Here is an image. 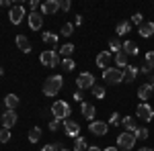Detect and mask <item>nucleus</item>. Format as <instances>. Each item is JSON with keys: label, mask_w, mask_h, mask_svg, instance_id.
I'll return each instance as SVG.
<instances>
[{"label": "nucleus", "mask_w": 154, "mask_h": 151, "mask_svg": "<svg viewBox=\"0 0 154 151\" xmlns=\"http://www.w3.org/2000/svg\"><path fill=\"white\" fill-rule=\"evenodd\" d=\"M130 31H131V23H128V21H121V23L117 25V29H115L117 35H128Z\"/></svg>", "instance_id": "obj_26"}, {"label": "nucleus", "mask_w": 154, "mask_h": 151, "mask_svg": "<svg viewBox=\"0 0 154 151\" xmlns=\"http://www.w3.org/2000/svg\"><path fill=\"white\" fill-rule=\"evenodd\" d=\"M60 123H62V121H60V118H51V121H49V129H51V131H58Z\"/></svg>", "instance_id": "obj_39"}, {"label": "nucleus", "mask_w": 154, "mask_h": 151, "mask_svg": "<svg viewBox=\"0 0 154 151\" xmlns=\"http://www.w3.org/2000/svg\"><path fill=\"white\" fill-rule=\"evenodd\" d=\"M128 59H130V55L125 53V51H119V53H115V63L117 65H121V70H125L130 63H128Z\"/></svg>", "instance_id": "obj_22"}, {"label": "nucleus", "mask_w": 154, "mask_h": 151, "mask_svg": "<svg viewBox=\"0 0 154 151\" xmlns=\"http://www.w3.org/2000/svg\"><path fill=\"white\" fill-rule=\"evenodd\" d=\"M131 23H134V25H142V14H140V12H136V14L131 16Z\"/></svg>", "instance_id": "obj_41"}, {"label": "nucleus", "mask_w": 154, "mask_h": 151, "mask_svg": "<svg viewBox=\"0 0 154 151\" xmlns=\"http://www.w3.org/2000/svg\"><path fill=\"white\" fill-rule=\"evenodd\" d=\"M14 41H17V47H19L23 53H31V41H29L25 35H17Z\"/></svg>", "instance_id": "obj_16"}, {"label": "nucleus", "mask_w": 154, "mask_h": 151, "mask_svg": "<svg viewBox=\"0 0 154 151\" xmlns=\"http://www.w3.org/2000/svg\"><path fill=\"white\" fill-rule=\"evenodd\" d=\"M152 92H154V90L150 88V84H142V86L138 88V98H140L142 102H146V100L152 96Z\"/></svg>", "instance_id": "obj_19"}, {"label": "nucleus", "mask_w": 154, "mask_h": 151, "mask_svg": "<svg viewBox=\"0 0 154 151\" xmlns=\"http://www.w3.org/2000/svg\"><path fill=\"white\" fill-rule=\"evenodd\" d=\"M134 145H136V135H134V133H130V131L119 133V137H117V147H121L123 151H130V149H134Z\"/></svg>", "instance_id": "obj_5"}, {"label": "nucleus", "mask_w": 154, "mask_h": 151, "mask_svg": "<svg viewBox=\"0 0 154 151\" xmlns=\"http://www.w3.org/2000/svg\"><path fill=\"white\" fill-rule=\"evenodd\" d=\"M84 149H88L86 147V139L84 137H78L76 143H74V147H72V151H84Z\"/></svg>", "instance_id": "obj_30"}, {"label": "nucleus", "mask_w": 154, "mask_h": 151, "mask_svg": "<svg viewBox=\"0 0 154 151\" xmlns=\"http://www.w3.org/2000/svg\"><path fill=\"white\" fill-rule=\"evenodd\" d=\"M103 82H107V84H121L123 82V70L121 68H105L103 70Z\"/></svg>", "instance_id": "obj_4"}, {"label": "nucleus", "mask_w": 154, "mask_h": 151, "mask_svg": "<svg viewBox=\"0 0 154 151\" xmlns=\"http://www.w3.org/2000/svg\"><path fill=\"white\" fill-rule=\"evenodd\" d=\"M138 74H140V70H138L136 65H128V68L123 70V82H125V84H131V82L138 78Z\"/></svg>", "instance_id": "obj_14"}, {"label": "nucleus", "mask_w": 154, "mask_h": 151, "mask_svg": "<svg viewBox=\"0 0 154 151\" xmlns=\"http://www.w3.org/2000/svg\"><path fill=\"white\" fill-rule=\"evenodd\" d=\"M136 115H138V118H140V121H144V123H150V121L154 118V108L148 104V102H142V104H138Z\"/></svg>", "instance_id": "obj_7"}, {"label": "nucleus", "mask_w": 154, "mask_h": 151, "mask_svg": "<svg viewBox=\"0 0 154 151\" xmlns=\"http://www.w3.org/2000/svg\"><path fill=\"white\" fill-rule=\"evenodd\" d=\"M121 51H125L131 57V55H138V53H140V47H138V43H134V41H125L123 47H121Z\"/></svg>", "instance_id": "obj_21"}, {"label": "nucleus", "mask_w": 154, "mask_h": 151, "mask_svg": "<svg viewBox=\"0 0 154 151\" xmlns=\"http://www.w3.org/2000/svg\"><path fill=\"white\" fill-rule=\"evenodd\" d=\"M134 135H136V139H140V141H146V139H148V135H150V133H148V129H146V127H142V129H138V131H136Z\"/></svg>", "instance_id": "obj_32"}, {"label": "nucleus", "mask_w": 154, "mask_h": 151, "mask_svg": "<svg viewBox=\"0 0 154 151\" xmlns=\"http://www.w3.org/2000/svg\"><path fill=\"white\" fill-rule=\"evenodd\" d=\"M39 61H41V65H45V68H56L60 65V53L56 49H48V51H43L41 55H39Z\"/></svg>", "instance_id": "obj_2"}, {"label": "nucleus", "mask_w": 154, "mask_h": 151, "mask_svg": "<svg viewBox=\"0 0 154 151\" xmlns=\"http://www.w3.org/2000/svg\"><path fill=\"white\" fill-rule=\"evenodd\" d=\"M138 33H140V37H144V39L152 37L154 35V23H142L140 29H138Z\"/></svg>", "instance_id": "obj_20"}, {"label": "nucleus", "mask_w": 154, "mask_h": 151, "mask_svg": "<svg viewBox=\"0 0 154 151\" xmlns=\"http://www.w3.org/2000/svg\"><path fill=\"white\" fill-rule=\"evenodd\" d=\"M80 112H82V116L86 121L93 123V118H95V115H97V108L93 104H88V102H82V104H80Z\"/></svg>", "instance_id": "obj_15"}, {"label": "nucleus", "mask_w": 154, "mask_h": 151, "mask_svg": "<svg viewBox=\"0 0 154 151\" xmlns=\"http://www.w3.org/2000/svg\"><path fill=\"white\" fill-rule=\"evenodd\" d=\"M148 84H150V88L154 90V76H150V78H148Z\"/></svg>", "instance_id": "obj_46"}, {"label": "nucleus", "mask_w": 154, "mask_h": 151, "mask_svg": "<svg viewBox=\"0 0 154 151\" xmlns=\"http://www.w3.org/2000/svg\"><path fill=\"white\" fill-rule=\"evenodd\" d=\"M0 6H11V8H12L11 0H0Z\"/></svg>", "instance_id": "obj_44"}, {"label": "nucleus", "mask_w": 154, "mask_h": 151, "mask_svg": "<svg viewBox=\"0 0 154 151\" xmlns=\"http://www.w3.org/2000/svg\"><path fill=\"white\" fill-rule=\"evenodd\" d=\"M64 133H66L68 137H74V139H78V137H80V125H78L76 121H70V118H66V121H64Z\"/></svg>", "instance_id": "obj_11"}, {"label": "nucleus", "mask_w": 154, "mask_h": 151, "mask_svg": "<svg viewBox=\"0 0 154 151\" xmlns=\"http://www.w3.org/2000/svg\"><path fill=\"white\" fill-rule=\"evenodd\" d=\"M72 98H74V100H76V102H80V104H82V102H84V100H82V98H84V92H82V90H76V92H74V96H72Z\"/></svg>", "instance_id": "obj_38"}, {"label": "nucleus", "mask_w": 154, "mask_h": 151, "mask_svg": "<svg viewBox=\"0 0 154 151\" xmlns=\"http://www.w3.org/2000/svg\"><path fill=\"white\" fill-rule=\"evenodd\" d=\"M88 151H101L99 145H88Z\"/></svg>", "instance_id": "obj_45"}, {"label": "nucleus", "mask_w": 154, "mask_h": 151, "mask_svg": "<svg viewBox=\"0 0 154 151\" xmlns=\"http://www.w3.org/2000/svg\"><path fill=\"white\" fill-rule=\"evenodd\" d=\"M51 115H54V118L66 121L68 115H70V104H68L66 100H56V102L51 104Z\"/></svg>", "instance_id": "obj_3"}, {"label": "nucleus", "mask_w": 154, "mask_h": 151, "mask_svg": "<svg viewBox=\"0 0 154 151\" xmlns=\"http://www.w3.org/2000/svg\"><path fill=\"white\" fill-rule=\"evenodd\" d=\"M146 65H148L150 70H154V51H148V53H146Z\"/></svg>", "instance_id": "obj_37"}, {"label": "nucleus", "mask_w": 154, "mask_h": 151, "mask_svg": "<svg viewBox=\"0 0 154 151\" xmlns=\"http://www.w3.org/2000/svg\"><path fill=\"white\" fill-rule=\"evenodd\" d=\"M11 141V131L8 129H0V143H8Z\"/></svg>", "instance_id": "obj_35"}, {"label": "nucleus", "mask_w": 154, "mask_h": 151, "mask_svg": "<svg viewBox=\"0 0 154 151\" xmlns=\"http://www.w3.org/2000/svg\"><path fill=\"white\" fill-rule=\"evenodd\" d=\"M91 92H93V96H95V98H101V100H103V98H105V86L95 84V86L91 88Z\"/></svg>", "instance_id": "obj_28"}, {"label": "nucleus", "mask_w": 154, "mask_h": 151, "mask_svg": "<svg viewBox=\"0 0 154 151\" xmlns=\"http://www.w3.org/2000/svg\"><path fill=\"white\" fill-rule=\"evenodd\" d=\"M62 86H64V78L62 76H49L48 80L43 82V94L45 96H56V94L62 90Z\"/></svg>", "instance_id": "obj_1"}, {"label": "nucleus", "mask_w": 154, "mask_h": 151, "mask_svg": "<svg viewBox=\"0 0 154 151\" xmlns=\"http://www.w3.org/2000/svg\"><path fill=\"white\" fill-rule=\"evenodd\" d=\"M140 74H144V76H148V78H150V76H152V70H150V68H148V65L144 63V68L140 70Z\"/></svg>", "instance_id": "obj_42"}, {"label": "nucleus", "mask_w": 154, "mask_h": 151, "mask_svg": "<svg viewBox=\"0 0 154 151\" xmlns=\"http://www.w3.org/2000/svg\"><path fill=\"white\" fill-rule=\"evenodd\" d=\"M111 51H101L99 55H97V65L101 68V70H105V65H109L111 63Z\"/></svg>", "instance_id": "obj_17"}, {"label": "nucleus", "mask_w": 154, "mask_h": 151, "mask_svg": "<svg viewBox=\"0 0 154 151\" xmlns=\"http://www.w3.org/2000/svg\"><path fill=\"white\" fill-rule=\"evenodd\" d=\"M62 147H64L62 143H49V145H45V147H41L39 151H60Z\"/></svg>", "instance_id": "obj_34"}, {"label": "nucleus", "mask_w": 154, "mask_h": 151, "mask_svg": "<svg viewBox=\"0 0 154 151\" xmlns=\"http://www.w3.org/2000/svg\"><path fill=\"white\" fill-rule=\"evenodd\" d=\"M72 33H74V25L72 23H66L62 27V35L64 37H72Z\"/></svg>", "instance_id": "obj_33"}, {"label": "nucleus", "mask_w": 154, "mask_h": 151, "mask_svg": "<svg viewBox=\"0 0 154 151\" xmlns=\"http://www.w3.org/2000/svg\"><path fill=\"white\" fill-rule=\"evenodd\" d=\"M74 68H76V63H74V59H72V57L62 61V70H64V71H72Z\"/></svg>", "instance_id": "obj_31"}, {"label": "nucleus", "mask_w": 154, "mask_h": 151, "mask_svg": "<svg viewBox=\"0 0 154 151\" xmlns=\"http://www.w3.org/2000/svg\"><path fill=\"white\" fill-rule=\"evenodd\" d=\"M72 53H74V45H72V43H66V45L60 47V57L70 59V57H72Z\"/></svg>", "instance_id": "obj_25"}, {"label": "nucleus", "mask_w": 154, "mask_h": 151, "mask_svg": "<svg viewBox=\"0 0 154 151\" xmlns=\"http://www.w3.org/2000/svg\"><path fill=\"white\" fill-rule=\"evenodd\" d=\"M121 125L128 129L130 133H136V131H138V127H136V121H134V116H123V118H121Z\"/></svg>", "instance_id": "obj_24"}, {"label": "nucleus", "mask_w": 154, "mask_h": 151, "mask_svg": "<svg viewBox=\"0 0 154 151\" xmlns=\"http://www.w3.org/2000/svg\"><path fill=\"white\" fill-rule=\"evenodd\" d=\"M2 74H4V70H2V68H0V76H2Z\"/></svg>", "instance_id": "obj_50"}, {"label": "nucleus", "mask_w": 154, "mask_h": 151, "mask_svg": "<svg viewBox=\"0 0 154 151\" xmlns=\"http://www.w3.org/2000/svg\"><path fill=\"white\" fill-rule=\"evenodd\" d=\"M19 96L17 94H6L4 96V106H6V110H17V106H19Z\"/></svg>", "instance_id": "obj_18"}, {"label": "nucleus", "mask_w": 154, "mask_h": 151, "mask_svg": "<svg viewBox=\"0 0 154 151\" xmlns=\"http://www.w3.org/2000/svg\"><path fill=\"white\" fill-rule=\"evenodd\" d=\"M29 27L33 29V31H39L41 27H43V16H41V12H37V10H33L29 16Z\"/></svg>", "instance_id": "obj_13"}, {"label": "nucleus", "mask_w": 154, "mask_h": 151, "mask_svg": "<svg viewBox=\"0 0 154 151\" xmlns=\"http://www.w3.org/2000/svg\"><path fill=\"white\" fill-rule=\"evenodd\" d=\"M29 6H31L33 10H37V8H41V4H39V0H31V2H29Z\"/></svg>", "instance_id": "obj_43"}, {"label": "nucleus", "mask_w": 154, "mask_h": 151, "mask_svg": "<svg viewBox=\"0 0 154 151\" xmlns=\"http://www.w3.org/2000/svg\"><path fill=\"white\" fill-rule=\"evenodd\" d=\"M88 131L93 135H97V137H103V135H107V131H109V123H105V121H93L88 125Z\"/></svg>", "instance_id": "obj_10"}, {"label": "nucleus", "mask_w": 154, "mask_h": 151, "mask_svg": "<svg viewBox=\"0 0 154 151\" xmlns=\"http://www.w3.org/2000/svg\"><path fill=\"white\" fill-rule=\"evenodd\" d=\"M60 10L68 12L70 10V2H68V0H60Z\"/></svg>", "instance_id": "obj_40"}, {"label": "nucleus", "mask_w": 154, "mask_h": 151, "mask_svg": "<svg viewBox=\"0 0 154 151\" xmlns=\"http://www.w3.org/2000/svg\"><path fill=\"white\" fill-rule=\"evenodd\" d=\"M39 139H41V129L33 127L29 131V141H31V143H39Z\"/></svg>", "instance_id": "obj_27"}, {"label": "nucleus", "mask_w": 154, "mask_h": 151, "mask_svg": "<svg viewBox=\"0 0 154 151\" xmlns=\"http://www.w3.org/2000/svg\"><path fill=\"white\" fill-rule=\"evenodd\" d=\"M39 10H41V14H56L60 10V0H45Z\"/></svg>", "instance_id": "obj_12"}, {"label": "nucleus", "mask_w": 154, "mask_h": 151, "mask_svg": "<svg viewBox=\"0 0 154 151\" xmlns=\"http://www.w3.org/2000/svg\"><path fill=\"white\" fill-rule=\"evenodd\" d=\"M8 16H11V23H12V25H21V23H23V19L27 16V12H25V6H23V4H17V6H12L11 12H8Z\"/></svg>", "instance_id": "obj_8"}, {"label": "nucleus", "mask_w": 154, "mask_h": 151, "mask_svg": "<svg viewBox=\"0 0 154 151\" xmlns=\"http://www.w3.org/2000/svg\"><path fill=\"white\" fill-rule=\"evenodd\" d=\"M138 151H152L150 147H142V149H138Z\"/></svg>", "instance_id": "obj_48"}, {"label": "nucleus", "mask_w": 154, "mask_h": 151, "mask_svg": "<svg viewBox=\"0 0 154 151\" xmlns=\"http://www.w3.org/2000/svg\"><path fill=\"white\" fill-rule=\"evenodd\" d=\"M121 47H123V43H121L119 39H111V41H109V51H111V53H119Z\"/></svg>", "instance_id": "obj_29"}, {"label": "nucleus", "mask_w": 154, "mask_h": 151, "mask_svg": "<svg viewBox=\"0 0 154 151\" xmlns=\"http://www.w3.org/2000/svg\"><path fill=\"white\" fill-rule=\"evenodd\" d=\"M60 151H72V149H68V147H62V149H60Z\"/></svg>", "instance_id": "obj_49"}, {"label": "nucleus", "mask_w": 154, "mask_h": 151, "mask_svg": "<svg viewBox=\"0 0 154 151\" xmlns=\"http://www.w3.org/2000/svg\"><path fill=\"white\" fill-rule=\"evenodd\" d=\"M105 151H119L117 147H105Z\"/></svg>", "instance_id": "obj_47"}, {"label": "nucleus", "mask_w": 154, "mask_h": 151, "mask_svg": "<svg viewBox=\"0 0 154 151\" xmlns=\"http://www.w3.org/2000/svg\"><path fill=\"white\" fill-rule=\"evenodd\" d=\"M76 86H78V90H91V88L95 86V76H93L91 71H82V74H78V78H76Z\"/></svg>", "instance_id": "obj_6"}, {"label": "nucleus", "mask_w": 154, "mask_h": 151, "mask_svg": "<svg viewBox=\"0 0 154 151\" xmlns=\"http://www.w3.org/2000/svg\"><path fill=\"white\" fill-rule=\"evenodd\" d=\"M41 39H43V43H48V45H58V41H60V37L56 35V33H51V31H48V33H43L41 35Z\"/></svg>", "instance_id": "obj_23"}, {"label": "nucleus", "mask_w": 154, "mask_h": 151, "mask_svg": "<svg viewBox=\"0 0 154 151\" xmlns=\"http://www.w3.org/2000/svg\"><path fill=\"white\" fill-rule=\"evenodd\" d=\"M17 121H19V115H17V110H6L4 115L0 116L2 129H12L14 125H17Z\"/></svg>", "instance_id": "obj_9"}, {"label": "nucleus", "mask_w": 154, "mask_h": 151, "mask_svg": "<svg viewBox=\"0 0 154 151\" xmlns=\"http://www.w3.org/2000/svg\"><path fill=\"white\" fill-rule=\"evenodd\" d=\"M109 125H113V127H119V125H121V116H119V112H113V115H111Z\"/></svg>", "instance_id": "obj_36"}]
</instances>
